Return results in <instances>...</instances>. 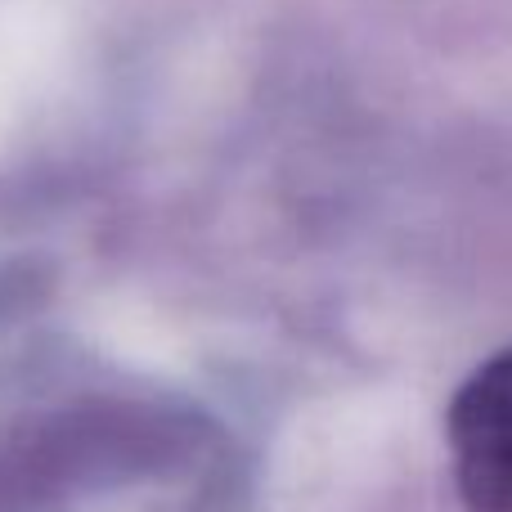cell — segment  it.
Masks as SVG:
<instances>
[{
  "mask_svg": "<svg viewBox=\"0 0 512 512\" xmlns=\"http://www.w3.org/2000/svg\"><path fill=\"white\" fill-rule=\"evenodd\" d=\"M454 481L468 512H512V346L486 360L450 405Z\"/></svg>",
  "mask_w": 512,
  "mask_h": 512,
  "instance_id": "obj_1",
  "label": "cell"
}]
</instances>
